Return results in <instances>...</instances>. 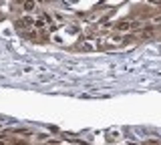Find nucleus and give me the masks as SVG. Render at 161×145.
Wrapping results in <instances>:
<instances>
[{
	"label": "nucleus",
	"instance_id": "f257e3e1",
	"mask_svg": "<svg viewBox=\"0 0 161 145\" xmlns=\"http://www.w3.org/2000/svg\"><path fill=\"white\" fill-rule=\"evenodd\" d=\"M32 22H34V20H32V18H30V16H24V18H22V20H20V22H18V24H20V26H30V24H32Z\"/></svg>",
	"mask_w": 161,
	"mask_h": 145
},
{
	"label": "nucleus",
	"instance_id": "20e7f679",
	"mask_svg": "<svg viewBox=\"0 0 161 145\" xmlns=\"http://www.w3.org/2000/svg\"><path fill=\"white\" fill-rule=\"evenodd\" d=\"M151 2H155V4H161V0H151Z\"/></svg>",
	"mask_w": 161,
	"mask_h": 145
},
{
	"label": "nucleus",
	"instance_id": "7ed1b4c3",
	"mask_svg": "<svg viewBox=\"0 0 161 145\" xmlns=\"http://www.w3.org/2000/svg\"><path fill=\"white\" fill-rule=\"evenodd\" d=\"M24 8H26V10H32V8H34V2H24Z\"/></svg>",
	"mask_w": 161,
	"mask_h": 145
},
{
	"label": "nucleus",
	"instance_id": "f03ea898",
	"mask_svg": "<svg viewBox=\"0 0 161 145\" xmlns=\"http://www.w3.org/2000/svg\"><path fill=\"white\" fill-rule=\"evenodd\" d=\"M131 26H133V22H121L117 28H119V30H127V28H131Z\"/></svg>",
	"mask_w": 161,
	"mask_h": 145
}]
</instances>
